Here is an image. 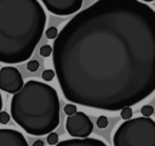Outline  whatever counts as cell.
I'll use <instances>...</instances> for the list:
<instances>
[{"instance_id":"21","label":"cell","mask_w":155,"mask_h":146,"mask_svg":"<svg viewBox=\"0 0 155 146\" xmlns=\"http://www.w3.org/2000/svg\"><path fill=\"white\" fill-rule=\"evenodd\" d=\"M138 1H140V2H144V4H145V2H153L154 0H138Z\"/></svg>"},{"instance_id":"14","label":"cell","mask_w":155,"mask_h":146,"mask_svg":"<svg viewBox=\"0 0 155 146\" xmlns=\"http://www.w3.org/2000/svg\"><path fill=\"white\" fill-rule=\"evenodd\" d=\"M58 141H59V138H58V134L57 133L52 132V133H50L47 135V142H48V145H56Z\"/></svg>"},{"instance_id":"11","label":"cell","mask_w":155,"mask_h":146,"mask_svg":"<svg viewBox=\"0 0 155 146\" xmlns=\"http://www.w3.org/2000/svg\"><path fill=\"white\" fill-rule=\"evenodd\" d=\"M39 53H40L41 57H48V56H51V53H52V47H51L50 45H44V46H41V48L39 49Z\"/></svg>"},{"instance_id":"2","label":"cell","mask_w":155,"mask_h":146,"mask_svg":"<svg viewBox=\"0 0 155 146\" xmlns=\"http://www.w3.org/2000/svg\"><path fill=\"white\" fill-rule=\"evenodd\" d=\"M45 25L46 13L38 0H0V63L28 60Z\"/></svg>"},{"instance_id":"16","label":"cell","mask_w":155,"mask_h":146,"mask_svg":"<svg viewBox=\"0 0 155 146\" xmlns=\"http://www.w3.org/2000/svg\"><path fill=\"white\" fill-rule=\"evenodd\" d=\"M41 77H42V80H45V81H52L53 77H54V71H53V70H50V69L44 70Z\"/></svg>"},{"instance_id":"1","label":"cell","mask_w":155,"mask_h":146,"mask_svg":"<svg viewBox=\"0 0 155 146\" xmlns=\"http://www.w3.org/2000/svg\"><path fill=\"white\" fill-rule=\"evenodd\" d=\"M52 62L64 98L119 111L155 89V12L138 0H98L62 28Z\"/></svg>"},{"instance_id":"17","label":"cell","mask_w":155,"mask_h":146,"mask_svg":"<svg viewBox=\"0 0 155 146\" xmlns=\"http://www.w3.org/2000/svg\"><path fill=\"white\" fill-rule=\"evenodd\" d=\"M107 125H108V118H107V116H99L98 118H97V127L98 128H101V129H103V128H107Z\"/></svg>"},{"instance_id":"22","label":"cell","mask_w":155,"mask_h":146,"mask_svg":"<svg viewBox=\"0 0 155 146\" xmlns=\"http://www.w3.org/2000/svg\"><path fill=\"white\" fill-rule=\"evenodd\" d=\"M2 109V98H1V94H0V111Z\"/></svg>"},{"instance_id":"12","label":"cell","mask_w":155,"mask_h":146,"mask_svg":"<svg viewBox=\"0 0 155 146\" xmlns=\"http://www.w3.org/2000/svg\"><path fill=\"white\" fill-rule=\"evenodd\" d=\"M57 35H58V30H57L56 27H50V28L46 30V36H47V39H50V40H54V39L57 37Z\"/></svg>"},{"instance_id":"20","label":"cell","mask_w":155,"mask_h":146,"mask_svg":"<svg viewBox=\"0 0 155 146\" xmlns=\"http://www.w3.org/2000/svg\"><path fill=\"white\" fill-rule=\"evenodd\" d=\"M33 146H45V145H44V142H42L41 140H36V141L33 144Z\"/></svg>"},{"instance_id":"13","label":"cell","mask_w":155,"mask_h":146,"mask_svg":"<svg viewBox=\"0 0 155 146\" xmlns=\"http://www.w3.org/2000/svg\"><path fill=\"white\" fill-rule=\"evenodd\" d=\"M121 111V118H124L125 121H127V119H130L131 117H132V115H133V111H132V109L131 107H124L122 110H120Z\"/></svg>"},{"instance_id":"9","label":"cell","mask_w":155,"mask_h":146,"mask_svg":"<svg viewBox=\"0 0 155 146\" xmlns=\"http://www.w3.org/2000/svg\"><path fill=\"white\" fill-rule=\"evenodd\" d=\"M54 146H108L104 141L96 138H85V139H68L63 141H58Z\"/></svg>"},{"instance_id":"4","label":"cell","mask_w":155,"mask_h":146,"mask_svg":"<svg viewBox=\"0 0 155 146\" xmlns=\"http://www.w3.org/2000/svg\"><path fill=\"white\" fill-rule=\"evenodd\" d=\"M114 146H155V122L150 117L130 118L113 136Z\"/></svg>"},{"instance_id":"15","label":"cell","mask_w":155,"mask_h":146,"mask_svg":"<svg viewBox=\"0 0 155 146\" xmlns=\"http://www.w3.org/2000/svg\"><path fill=\"white\" fill-rule=\"evenodd\" d=\"M39 62L38 60H29L28 62V64H27V69H28V71H30V72H35L38 69H39Z\"/></svg>"},{"instance_id":"6","label":"cell","mask_w":155,"mask_h":146,"mask_svg":"<svg viewBox=\"0 0 155 146\" xmlns=\"http://www.w3.org/2000/svg\"><path fill=\"white\" fill-rule=\"evenodd\" d=\"M24 82L19 70L15 66H2L0 69V89L15 94L22 87Z\"/></svg>"},{"instance_id":"5","label":"cell","mask_w":155,"mask_h":146,"mask_svg":"<svg viewBox=\"0 0 155 146\" xmlns=\"http://www.w3.org/2000/svg\"><path fill=\"white\" fill-rule=\"evenodd\" d=\"M65 129L68 134L76 139H85L93 132V123L85 112L76 111L74 115L67 117Z\"/></svg>"},{"instance_id":"19","label":"cell","mask_w":155,"mask_h":146,"mask_svg":"<svg viewBox=\"0 0 155 146\" xmlns=\"http://www.w3.org/2000/svg\"><path fill=\"white\" fill-rule=\"evenodd\" d=\"M8 122H10V115L6 111H0V123L7 124Z\"/></svg>"},{"instance_id":"23","label":"cell","mask_w":155,"mask_h":146,"mask_svg":"<svg viewBox=\"0 0 155 146\" xmlns=\"http://www.w3.org/2000/svg\"><path fill=\"white\" fill-rule=\"evenodd\" d=\"M92 1H98V0H92Z\"/></svg>"},{"instance_id":"10","label":"cell","mask_w":155,"mask_h":146,"mask_svg":"<svg viewBox=\"0 0 155 146\" xmlns=\"http://www.w3.org/2000/svg\"><path fill=\"white\" fill-rule=\"evenodd\" d=\"M140 113L143 115V117H150L154 113V107L151 105H144L140 109Z\"/></svg>"},{"instance_id":"18","label":"cell","mask_w":155,"mask_h":146,"mask_svg":"<svg viewBox=\"0 0 155 146\" xmlns=\"http://www.w3.org/2000/svg\"><path fill=\"white\" fill-rule=\"evenodd\" d=\"M64 112H65V115L71 116V115H74L76 112V106L74 104H67L64 106Z\"/></svg>"},{"instance_id":"8","label":"cell","mask_w":155,"mask_h":146,"mask_svg":"<svg viewBox=\"0 0 155 146\" xmlns=\"http://www.w3.org/2000/svg\"><path fill=\"white\" fill-rule=\"evenodd\" d=\"M0 146H29V144L18 130L0 128Z\"/></svg>"},{"instance_id":"7","label":"cell","mask_w":155,"mask_h":146,"mask_svg":"<svg viewBox=\"0 0 155 146\" xmlns=\"http://www.w3.org/2000/svg\"><path fill=\"white\" fill-rule=\"evenodd\" d=\"M84 0H41L48 12L57 16H69L79 12Z\"/></svg>"},{"instance_id":"3","label":"cell","mask_w":155,"mask_h":146,"mask_svg":"<svg viewBox=\"0 0 155 146\" xmlns=\"http://www.w3.org/2000/svg\"><path fill=\"white\" fill-rule=\"evenodd\" d=\"M11 117L30 135L52 133L59 124L57 90L36 80L27 81L11 99Z\"/></svg>"}]
</instances>
